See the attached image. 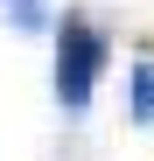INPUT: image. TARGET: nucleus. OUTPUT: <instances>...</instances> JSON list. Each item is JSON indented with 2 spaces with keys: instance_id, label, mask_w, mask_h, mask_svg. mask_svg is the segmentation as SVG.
I'll use <instances>...</instances> for the list:
<instances>
[{
  "instance_id": "1",
  "label": "nucleus",
  "mask_w": 154,
  "mask_h": 161,
  "mask_svg": "<svg viewBox=\"0 0 154 161\" xmlns=\"http://www.w3.org/2000/svg\"><path fill=\"white\" fill-rule=\"evenodd\" d=\"M98 70H105V35H98L84 14H63V28H56V98L70 105V112L91 105Z\"/></svg>"
},
{
  "instance_id": "2",
  "label": "nucleus",
  "mask_w": 154,
  "mask_h": 161,
  "mask_svg": "<svg viewBox=\"0 0 154 161\" xmlns=\"http://www.w3.org/2000/svg\"><path fill=\"white\" fill-rule=\"evenodd\" d=\"M133 119H154V63L133 70Z\"/></svg>"
}]
</instances>
